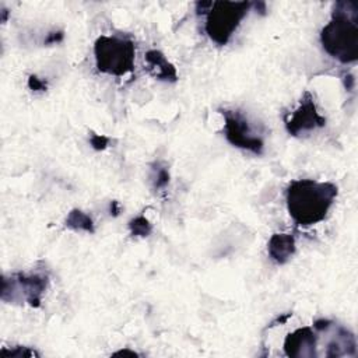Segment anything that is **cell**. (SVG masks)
I'll list each match as a JSON object with an SVG mask.
<instances>
[{
    "label": "cell",
    "instance_id": "obj_1",
    "mask_svg": "<svg viewBox=\"0 0 358 358\" xmlns=\"http://www.w3.org/2000/svg\"><path fill=\"white\" fill-rule=\"evenodd\" d=\"M337 197V186L313 179L292 180L285 192L291 218L303 227L323 221Z\"/></svg>",
    "mask_w": 358,
    "mask_h": 358
},
{
    "label": "cell",
    "instance_id": "obj_2",
    "mask_svg": "<svg viewBox=\"0 0 358 358\" xmlns=\"http://www.w3.org/2000/svg\"><path fill=\"white\" fill-rule=\"evenodd\" d=\"M320 43L327 55L348 64L358 59V4L338 1L330 21L320 32Z\"/></svg>",
    "mask_w": 358,
    "mask_h": 358
},
{
    "label": "cell",
    "instance_id": "obj_3",
    "mask_svg": "<svg viewBox=\"0 0 358 358\" xmlns=\"http://www.w3.org/2000/svg\"><path fill=\"white\" fill-rule=\"evenodd\" d=\"M136 48L126 36L102 35L94 45L96 69L110 76H124L133 70Z\"/></svg>",
    "mask_w": 358,
    "mask_h": 358
},
{
    "label": "cell",
    "instance_id": "obj_4",
    "mask_svg": "<svg viewBox=\"0 0 358 358\" xmlns=\"http://www.w3.org/2000/svg\"><path fill=\"white\" fill-rule=\"evenodd\" d=\"M253 4L249 1L208 3L206 32L217 45H227Z\"/></svg>",
    "mask_w": 358,
    "mask_h": 358
},
{
    "label": "cell",
    "instance_id": "obj_5",
    "mask_svg": "<svg viewBox=\"0 0 358 358\" xmlns=\"http://www.w3.org/2000/svg\"><path fill=\"white\" fill-rule=\"evenodd\" d=\"M224 134L227 140L242 150H248L253 154H262L264 148L263 138L255 133L248 117L239 110L224 109Z\"/></svg>",
    "mask_w": 358,
    "mask_h": 358
},
{
    "label": "cell",
    "instance_id": "obj_6",
    "mask_svg": "<svg viewBox=\"0 0 358 358\" xmlns=\"http://www.w3.org/2000/svg\"><path fill=\"white\" fill-rule=\"evenodd\" d=\"M7 280V278H6ZM10 288L3 285V295L11 294L10 301L24 299L31 306H39L42 295L48 287V274L45 273H17L10 280Z\"/></svg>",
    "mask_w": 358,
    "mask_h": 358
},
{
    "label": "cell",
    "instance_id": "obj_7",
    "mask_svg": "<svg viewBox=\"0 0 358 358\" xmlns=\"http://www.w3.org/2000/svg\"><path fill=\"white\" fill-rule=\"evenodd\" d=\"M324 124L326 119L317 112L313 96L309 91H306L301 98L299 106L288 117H285L287 131L292 136H299L317 127H323Z\"/></svg>",
    "mask_w": 358,
    "mask_h": 358
},
{
    "label": "cell",
    "instance_id": "obj_8",
    "mask_svg": "<svg viewBox=\"0 0 358 358\" xmlns=\"http://www.w3.org/2000/svg\"><path fill=\"white\" fill-rule=\"evenodd\" d=\"M317 334L313 327L302 326L291 331L284 340L287 357H315L317 355Z\"/></svg>",
    "mask_w": 358,
    "mask_h": 358
},
{
    "label": "cell",
    "instance_id": "obj_9",
    "mask_svg": "<svg viewBox=\"0 0 358 358\" xmlns=\"http://www.w3.org/2000/svg\"><path fill=\"white\" fill-rule=\"evenodd\" d=\"M268 256L277 264H285L295 253V239L291 234H274L268 241Z\"/></svg>",
    "mask_w": 358,
    "mask_h": 358
},
{
    "label": "cell",
    "instance_id": "obj_10",
    "mask_svg": "<svg viewBox=\"0 0 358 358\" xmlns=\"http://www.w3.org/2000/svg\"><path fill=\"white\" fill-rule=\"evenodd\" d=\"M145 63L150 74L162 81H175L176 70L173 64H171L162 52L151 49L145 53Z\"/></svg>",
    "mask_w": 358,
    "mask_h": 358
},
{
    "label": "cell",
    "instance_id": "obj_11",
    "mask_svg": "<svg viewBox=\"0 0 358 358\" xmlns=\"http://www.w3.org/2000/svg\"><path fill=\"white\" fill-rule=\"evenodd\" d=\"M66 225L73 231H84L90 234L95 231L91 217L81 210H71L66 218Z\"/></svg>",
    "mask_w": 358,
    "mask_h": 358
},
{
    "label": "cell",
    "instance_id": "obj_12",
    "mask_svg": "<svg viewBox=\"0 0 358 358\" xmlns=\"http://www.w3.org/2000/svg\"><path fill=\"white\" fill-rule=\"evenodd\" d=\"M129 229H130L131 235H134V236H147V235L151 234L152 227H151L150 221L145 217L138 215V217L130 220Z\"/></svg>",
    "mask_w": 358,
    "mask_h": 358
},
{
    "label": "cell",
    "instance_id": "obj_13",
    "mask_svg": "<svg viewBox=\"0 0 358 358\" xmlns=\"http://www.w3.org/2000/svg\"><path fill=\"white\" fill-rule=\"evenodd\" d=\"M3 357H38L39 354L29 348V347H21V345H15V347H11L10 350H7V347H3L1 348V352H0Z\"/></svg>",
    "mask_w": 358,
    "mask_h": 358
},
{
    "label": "cell",
    "instance_id": "obj_14",
    "mask_svg": "<svg viewBox=\"0 0 358 358\" xmlns=\"http://www.w3.org/2000/svg\"><path fill=\"white\" fill-rule=\"evenodd\" d=\"M151 178H152V182H154L155 187H164L169 182V172H168V169L165 166H159L158 165L157 168L152 169Z\"/></svg>",
    "mask_w": 358,
    "mask_h": 358
},
{
    "label": "cell",
    "instance_id": "obj_15",
    "mask_svg": "<svg viewBox=\"0 0 358 358\" xmlns=\"http://www.w3.org/2000/svg\"><path fill=\"white\" fill-rule=\"evenodd\" d=\"M108 144V138L103 137V136H98V134H94L91 137V145L96 150H101V148H105Z\"/></svg>",
    "mask_w": 358,
    "mask_h": 358
},
{
    "label": "cell",
    "instance_id": "obj_16",
    "mask_svg": "<svg viewBox=\"0 0 358 358\" xmlns=\"http://www.w3.org/2000/svg\"><path fill=\"white\" fill-rule=\"evenodd\" d=\"M29 87L32 88V90H43L45 88V83L43 81H39L35 76H31L29 77Z\"/></svg>",
    "mask_w": 358,
    "mask_h": 358
},
{
    "label": "cell",
    "instance_id": "obj_17",
    "mask_svg": "<svg viewBox=\"0 0 358 358\" xmlns=\"http://www.w3.org/2000/svg\"><path fill=\"white\" fill-rule=\"evenodd\" d=\"M113 355H137V352H134V351H119V352H115Z\"/></svg>",
    "mask_w": 358,
    "mask_h": 358
}]
</instances>
